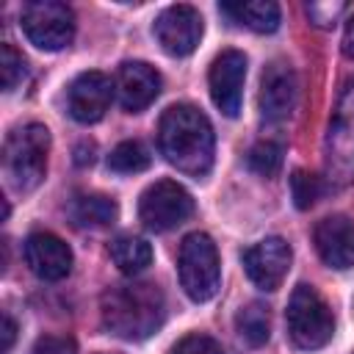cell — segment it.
Listing matches in <instances>:
<instances>
[{"instance_id": "8992f818", "label": "cell", "mask_w": 354, "mask_h": 354, "mask_svg": "<svg viewBox=\"0 0 354 354\" xmlns=\"http://www.w3.org/2000/svg\"><path fill=\"white\" fill-rule=\"evenodd\" d=\"M177 274L191 301H207L216 296L221 285V263L218 249L207 232H191L183 238L177 254Z\"/></svg>"}, {"instance_id": "7a4b0ae2", "label": "cell", "mask_w": 354, "mask_h": 354, "mask_svg": "<svg viewBox=\"0 0 354 354\" xmlns=\"http://www.w3.org/2000/svg\"><path fill=\"white\" fill-rule=\"evenodd\" d=\"M102 326L122 340H144L155 335L166 315V301L152 282H122L100 299Z\"/></svg>"}, {"instance_id": "9a60e30c", "label": "cell", "mask_w": 354, "mask_h": 354, "mask_svg": "<svg viewBox=\"0 0 354 354\" xmlns=\"http://www.w3.org/2000/svg\"><path fill=\"white\" fill-rule=\"evenodd\" d=\"M25 263L39 279L58 282L72 271V249L53 232H33L25 241Z\"/></svg>"}, {"instance_id": "cb8c5ba5", "label": "cell", "mask_w": 354, "mask_h": 354, "mask_svg": "<svg viewBox=\"0 0 354 354\" xmlns=\"http://www.w3.org/2000/svg\"><path fill=\"white\" fill-rule=\"evenodd\" d=\"M28 75V66H25V58L22 53L14 50V44H3L0 47V77H3V91H14Z\"/></svg>"}, {"instance_id": "7402d4cb", "label": "cell", "mask_w": 354, "mask_h": 354, "mask_svg": "<svg viewBox=\"0 0 354 354\" xmlns=\"http://www.w3.org/2000/svg\"><path fill=\"white\" fill-rule=\"evenodd\" d=\"M249 169L260 177H277L282 169V147L277 141H257L246 158Z\"/></svg>"}, {"instance_id": "8fae6325", "label": "cell", "mask_w": 354, "mask_h": 354, "mask_svg": "<svg viewBox=\"0 0 354 354\" xmlns=\"http://www.w3.org/2000/svg\"><path fill=\"white\" fill-rule=\"evenodd\" d=\"M241 260H243L246 277L260 290H277L282 285V279L288 277V271H290L293 252H290V246H288L285 238L271 235V238H263V241L252 243L243 252Z\"/></svg>"}, {"instance_id": "ffe728a7", "label": "cell", "mask_w": 354, "mask_h": 354, "mask_svg": "<svg viewBox=\"0 0 354 354\" xmlns=\"http://www.w3.org/2000/svg\"><path fill=\"white\" fill-rule=\"evenodd\" d=\"M235 329H238V337L257 348V346H266L268 337H271V313L263 301H249L246 307L238 310L235 315Z\"/></svg>"}, {"instance_id": "5bb4252c", "label": "cell", "mask_w": 354, "mask_h": 354, "mask_svg": "<svg viewBox=\"0 0 354 354\" xmlns=\"http://www.w3.org/2000/svg\"><path fill=\"white\" fill-rule=\"evenodd\" d=\"M116 100L127 113H138L160 94V75L147 61H124L113 77Z\"/></svg>"}, {"instance_id": "83f0119b", "label": "cell", "mask_w": 354, "mask_h": 354, "mask_svg": "<svg viewBox=\"0 0 354 354\" xmlns=\"http://www.w3.org/2000/svg\"><path fill=\"white\" fill-rule=\"evenodd\" d=\"M14 337H17V324H14V318H11L8 313H3V346H0V351H3V354H8V351H11Z\"/></svg>"}, {"instance_id": "44dd1931", "label": "cell", "mask_w": 354, "mask_h": 354, "mask_svg": "<svg viewBox=\"0 0 354 354\" xmlns=\"http://www.w3.org/2000/svg\"><path fill=\"white\" fill-rule=\"evenodd\" d=\"M149 163H152L149 149L136 138L116 144L108 155V169L116 171V174H136V171L149 169Z\"/></svg>"}, {"instance_id": "f1b7e54d", "label": "cell", "mask_w": 354, "mask_h": 354, "mask_svg": "<svg viewBox=\"0 0 354 354\" xmlns=\"http://www.w3.org/2000/svg\"><path fill=\"white\" fill-rule=\"evenodd\" d=\"M343 55L354 61V14H348L346 28H343Z\"/></svg>"}, {"instance_id": "4316f807", "label": "cell", "mask_w": 354, "mask_h": 354, "mask_svg": "<svg viewBox=\"0 0 354 354\" xmlns=\"http://www.w3.org/2000/svg\"><path fill=\"white\" fill-rule=\"evenodd\" d=\"M343 11H346V3H307V17L318 28H332Z\"/></svg>"}, {"instance_id": "52a82bcc", "label": "cell", "mask_w": 354, "mask_h": 354, "mask_svg": "<svg viewBox=\"0 0 354 354\" xmlns=\"http://www.w3.org/2000/svg\"><path fill=\"white\" fill-rule=\"evenodd\" d=\"M22 33L39 50L58 53L75 39V14L66 3L58 0H33L22 6L19 14Z\"/></svg>"}, {"instance_id": "e0dca14e", "label": "cell", "mask_w": 354, "mask_h": 354, "mask_svg": "<svg viewBox=\"0 0 354 354\" xmlns=\"http://www.w3.org/2000/svg\"><path fill=\"white\" fill-rule=\"evenodd\" d=\"M224 14H230L235 22L252 28L254 33H274L279 28V6L271 0H252V3H235V6H221Z\"/></svg>"}, {"instance_id": "277c9868", "label": "cell", "mask_w": 354, "mask_h": 354, "mask_svg": "<svg viewBox=\"0 0 354 354\" xmlns=\"http://www.w3.org/2000/svg\"><path fill=\"white\" fill-rule=\"evenodd\" d=\"M324 174L329 185L354 183V80H348L332 111L324 138Z\"/></svg>"}, {"instance_id": "30bf717a", "label": "cell", "mask_w": 354, "mask_h": 354, "mask_svg": "<svg viewBox=\"0 0 354 354\" xmlns=\"http://www.w3.org/2000/svg\"><path fill=\"white\" fill-rule=\"evenodd\" d=\"M243 80H246V55L241 50H221L207 72V86L213 105L224 116H238L243 102Z\"/></svg>"}, {"instance_id": "7c38bea8", "label": "cell", "mask_w": 354, "mask_h": 354, "mask_svg": "<svg viewBox=\"0 0 354 354\" xmlns=\"http://www.w3.org/2000/svg\"><path fill=\"white\" fill-rule=\"evenodd\" d=\"M116 88H113V80L97 69L91 72H80L72 83H69V91H66V108H69V116L80 124H94L105 116V111L111 108V100H113Z\"/></svg>"}, {"instance_id": "d4e9b609", "label": "cell", "mask_w": 354, "mask_h": 354, "mask_svg": "<svg viewBox=\"0 0 354 354\" xmlns=\"http://www.w3.org/2000/svg\"><path fill=\"white\" fill-rule=\"evenodd\" d=\"M171 354H224V348H221V343L213 340L210 335L194 332V335H185L183 340H177V343L171 346Z\"/></svg>"}, {"instance_id": "9c48e42d", "label": "cell", "mask_w": 354, "mask_h": 354, "mask_svg": "<svg viewBox=\"0 0 354 354\" xmlns=\"http://www.w3.org/2000/svg\"><path fill=\"white\" fill-rule=\"evenodd\" d=\"M202 33H205L202 14L194 6H185V3L163 8L158 14V19H155V39H158V44L163 47L166 55H174V58L191 55L199 47Z\"/></svg>"}, {"instance_id": "ac0fdd59", "label": "cell", "mask_w": 354, "mask_h": 354, "mask_svg": "<svg viewBox=\"0 0 354 354\" xmlns=\"http://www.w3.org/2000/svg\"><path fill=\"white\" fill-rule=\"evenodd\" d=\"M69 216L80 227H108L116 221L119 207L111 196L105 194H80L69 205Z\"/></svg>"}, {"instance_id": "6da1fadb", "label": "cell", "mask_w": 354, "mask_h": 354, "mask_svg": "<svg viewBox=\"0 0 354 354\" xmlns=\"http://www.w3.org/2000/svg\"><path fill=\"white\" fill-rule=\"evenodd\" d=\"M158 149L177 171L196 180L205 177L216 155V136L210 119L188 102L166 108L158 122Z\"/></svg>"}, {"instance_id": "d6986e66", "label": "cell", "mask_w": 354, "mask_h": 354, "mask_svg": "<svg viewBox=\"0 0 354 354\" xmlns=\"http://www.w3.org/2000/svg\"><path fill=\"white\" fill-rule=\"evenodd\" d=\"M108 252H111V260L116 263V268L124 277H136L152 263V246L147 243V238H138V235L113 238Z\"/></svg>"}, {"instance_id": "484cf974", "label": "cell", "mask_w": 354, "mask_h": 354, "mask_svg": "<svg viewBox=\"0 0 354 354\" xmlns=\"http://www.w3.org/2000/svg\"><path fill=\"white\" fill-rule=\"evenodd\" d=\"M33 354H77V343L69 335H44L33 343Z\"/></svg>"}, {"instance_id": "3957f363", "label": "cell", "mask_w": 354, "mask_h": 354, "mask_svg": "<svg viewBox=\"0 0 354 354\" xmlns=\"http://www.w3.org/2000/svg\"><path fill=\"white\" fill-rule=\"evenodd\" d=\"M47 155H50V130L39 122H28L14 127L3 144V171L11 188L28 194L33 191L47 174Z\"/></svg>"}, {"instance_id": "f546056e", "label": "cell", "mask_w": 354, "mask_h": 354, "mask_svg": "<svg viewBox=\"0 0 354 354\" xmlns=\"http://www.w3.org/2000/svg\"><path fill=\"white\" fill-rule=\"evenodd\" d=\"M75 163L77 166H86V163H94V144H80L77 149H75Z\"/></svg>"}, {"instance_id": "2e32d148", "label": "cell", "mask_w": 354, "mask_h": 354, "mask_svg": "<svg viewBox=\"0 0 354 354\" xmlns=\"http://www.w3.org/2000/svg\"><path fill=\"white\" fill-rule=\"evenodd\" d=\"M313 241H315L321 260L329 268L346 271L354 266V221L348 216L335 213V216L321 218L315 224Z\"/></svg>"}, {"instance_id": "4fadbf2b", "label": "cell", "mask_w": 354, "mask_h": 354, "mask_svg": "<svg viewBox=\"0 0 354 354\" xmlns=\"http://www.w3.org/2000/svg\"><path fill=\"white\" fill-rule=\"evenodd\" d=\"M296 97H299V80H296L293 66H288L285 61L268 64L263 72V80H260V113H263V119L271 124L285 122L296 108Z\"/></svg>"}, {"instance_id": "603a6c76", "label": "cell", "mask_w": 354, "mask_h": 354, "mask_svg": "<svg viewBox=\"0 0 354 354\" xmlns=\"http://www.w3.org/2000/svg\"><path fill=\"white\" fill-rule=\"evenodd\" d=\"M290 194H293V202L299 210H310L321 194H324V183L321 177H315L313 171H304V169H296L293 177H290Z\"/></svg>"}, {"instance_id": "ba28073f", "label": "cell", "mask_w": 354, "mask_h": 354, "mask_svg": "<svg viewBox=\"0 0 354 354\" xmlns=\"http://www.w3.org/2000/svg\"><path fill=\"white\" fill-rule=\"evenodd\" d=\"M194 213L191 194L174 180H158L144 188L138 199V218L152 232H166L180 227Z\"/></svg>"}, {"instance_id": "5b68a950", "label": "cell", "mask_w": 354, "mask_h": 354, "mask_svg": "<svg viewBox=\"0 0 354 354\" xmlns=\"http://www.w3.org/2000/svg\"><path fill=\"white\" fill-rule=\"evenodd\" d=\"M285 321H288L290 340L304 351L324 348L335 335V315H332L329 304L307 282L293 288L288 310H285Z\"/></svg>"}]
</instances>
